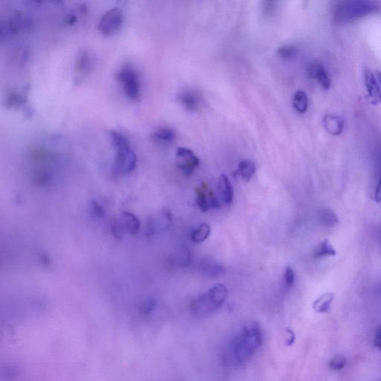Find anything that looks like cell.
Returning <instances> with one entry per match:
<instances>
[{
    "label": "cell",
    "instance_id": "19",
    "mask_svg": "<svg viewBox=\"0 0 381 381\" xmlns=\"http://www.w3.org/2000/svg\"><path fill=\"white\" fill-rule=\"evenodd\" d=\"M202 272L207 277H219L226 273V268L224 265L215 261H205L201 264Z\"/></svg>",
    "mask_w": 381,
    "mask_h": 381
},
{
    "label": "cell",
    "instance_id": "34",
    "mask_svg": "<svg viewBox=\"0 0 381 381\" xmlns=\"http://www.w3.org/2000/svg\"><path fill=\"white\" fill-rule=\"evenodd\" d=\"M92 212L95 217H98V219H103L105 215V211L103 207L95 200L92 201Z\"/></svg>",
    "mask_w": 381,
    "mask_h": 381
},
{
    "label": "cell",
    "instance_id": "13",
    "mask_svg": "<svg viewBox=\"0 0 381 381\" xmlns=\"http://www.w3.org/2000/svg\"><path fill=\"white\" fill-rule=\"evenodd\" d=\"M219 195L225 204L230 205L234 200V190L233 185L230 183L226 175H222L219 180Z\"/></svg>",
    "mask_w": 381,
    "mask_h": 381
},
{
    "label": "cell",
    "instance_id": "7",
    "mask_svg": "<svg viewBox=\"0 0 381 381\" xmlns=\"http://www.w3.org/2000/svg\"><path fill=\"white\" fill-rule=\"evenodd\" d=\"M172 221V215L169 209H163L155 219H150L147 221L145 234L147 236L161 233L169 228Z\"/></svg>",
    "mask_w": 381,
    "mask_h": 381
},
{
    "label": "cell",
    "instance_id": "43",
    "mask_svg": "<svg viewBox=\"0 0 381 381\" xmlns=\"http://www.w3.org/2000/svg\"><path fill=\"white\" fill-rule=\"evenodd\" d=\"M36 1L38 2V3H41L43 0H36Z\"/></svg>",
    "mask_w": 381,
    "mask_h": 381
},
{
    "label": "cell",
    "instance_id": "41",
    "mask_svg": "<svg viewBox=\"0 0 381 381\" xmlns=\"http://www.w3.org/2000/svg\"><path fill=\"white\" fill-rule=\"evenodd\" d=\"M67 22H68L69 25H70V26H73V25L75 24V23H76L77 17L73 15H70V17H69L68 21Z\"/></svg>",
    "mask_w": 381,
    "mask_h": 381
},
{
    "label": "cell",
    "instance_id": "6",
    "mask_svg": "<svg viewBox=\"0 0 381 381\" xmlns=\"http://www.w3.org/2000/svg\"><path fill=\"white\" fill-rule=\"evenodd\" d=\"M136 155L131 147L117 149L116 167L121 173L130 174L136 166Z\"/></svg>",
    "mask_w": 381,
    "mask_h": 381
},
{
    "label": "cell",
    "instance_id": "31",
    "mask_svg": "<svg viewBox=\"0 0 381 381\" xmlns=\"http://www.w3.org/2000/svg\"><path fill=\"white\" fill-rule=\"evenodd\" d=\"M156 302L155 299H149L142 302L139 306V310L142 314H150L155 308H156Z\"/></svg>",
    "mask_w": 381,
    "mask_h": 381
},
{
    "label": "cell",
    "instance_id": "4",
    "mask_svg": "<svg viewBox=\"0 0 381 381\" xmlns=\"http://www.w3.org/2000/svg\"><path fill=\"white\" fill-rule=\"evenodd\" d=\"M124 20L123 11L119 8L108 11L101 17L98 30L105 37L114 35L122 27Z\"/></svg>",
    "mask_w": 381,
    "mask_h": 381
},
{
    "label": "cell",
    "instance_id": "14",
    "mask_svg": "<svg viewBox=\"0 0 381 381\" xmlns=\"http://www.w3.org/2000/svg\"><path fill=\"white\" fill-rule=\"evenodd\" d=\"M334 293H327L316 299L313 303V308L316 313H330L332 311V303L335 299Z\"/></svg>",
    "mask_w": 381,
    "mask_h": 381
},
{
    "label": "cell",
    "instance_id": "25",
    "mask_svg": "<svg viewBox=\"0 0 381 381\" xmlns=\"http://www.w3.org/2000/svg\"><path fill=\"white\" fill-rule=\"evenodd\" d=\"M27 19L21 14H17L11 19L9 24V29L13 34H18L20 31L26 29L27 25H29Z\"/></svg>",
    "mask_w": 381,
    "mask_h": 381
},
{
    "label": "cell",
    "instance_id": "11",
    "mask_svg": "<svg viewBox=\"0 0 381 381\" xmlns=\"http://www.w3.org/2000/svg\"><path fill=\"white\" fill-rule=\"evenodd\" d=\"M196 204L203 212H206L208 210L213 208H219L220 203L217 199L213 196L211 191L207 194L202 189H197V197H196Z\"/></svg>",
    "mask_w": 381,
    "mask_h": 381
},
{
    "label": "cell",
    "instance_id": "2",
    "mask_svg": "<svg viewBox=\"0 0 381 381\" xmlns=\"http://www.w3.org/2000/svg\"><path fill=\"white\" fill-rule=\"evenodd\" d=\"M376 9L377 6L371 0H343L337 7L336 19L339 21H353L374 13Z\"/></svg>",
    "mask_w": 381,
    "mask_h": 381
},
{
    "label": "cell",
    "instance_id": "16",
    "mask_svg": "<svg viewBox=\"0 0 381 381\" xmlns=\"http://www.w3.org/2000/svg\"><path fill=\"white\" fill-rule=\"evenodd\" d=\"M207 293L214 302V305L219 308H220L221 305L225 302L226 299L228 296V291L222 284H217V285H214L207 291Z\"/></svg>",
    "mask_w": 381,
    "mask_h": 381
},
{
    "label": "cell",
    "instance_id": "29",
    "mask_svg": "<svg viewBox=\"0 0 381 381\" xmlns=\"http://www.w3.org/2000/svg\"><path fill=\"white\" fill-rule=\"evenodd\" d=\"M111 139L116 149L123 148V147H131L129 142L125 136L117 131H111Z\"/></svg>",
    "mask_w": 381,
    "mask_h": 381
},
{
    "label": "cell",
    "instance_id": "21",
    "mask_svg": "<svg viewBox=\"0 0 381 381\" xmlns=\"http://www.w3.org/2000/svg\"><path fill=\"white\" fill-rule=\"evenodd\" d=\"M293 106L299 114H305L308 111V95L304 91H296L293 96Z\"/></svg>",
    "mask_w": 381,
    "mask_h": 381
},
{
    "label": "cell",
    "instance_id": "33",
    "mask_svg": "<svg viewBox=\"0 0 381 381\" xmlns=\"http://www.w3.org/2000/svg\"><path fill=\"white\" fill-rule=\"evenodd\" d=\"M125 229L122 221H116L113 223L111 231L117 239H121L122 238V235H123Z\"/></svg>",
    "mask_w": 381,
    "mask_h": 381
},
{
    "label": "cell",
    "instance_id": "36",
    "mask_svg": "<svg viewBox=\"0 0 381 381\" xmlns=\"http://www.w3.org/2000/svg\"><path fill=\"white\" fill-rule=\"evenodd\" d=\"M286 345L288 346H292L293 343H294L295 340H296L294 332L291 329H288L286 330Z\"/></svg>",
    "mask_w": 381,
    "mask_h": 381
},
{
    "label": "cell",
    "instance_id": "18",
    "mask_svg": "<svg viewBox=\"0 0 381 381\" xmlns=\"http://www.w3.org/2000/svg\"><path fill=\"white\" fill-rule=\"evenodd\" d=\"M337 251L329 239H324L318 244L313 252V257L316 259L328 256H336Z\"/></svg>",
    "mask_w": 381,
    "mask_h": 381
},
{
    "label": "cell",
    "instance_id": "23",
    "mask_svg": "<svg viewBox=\"0 0 381 381\" xmlns=\"http://www.w3.org/2000/svg\"><path fill=\"white\" fill-rule=\"evenodd\" d=\"M319 220L323 227L327 228H333L339 222L338 217L335 211L329 208H324L319 212Z\"/></svg>",
    "mask_w": 381,
    "mask_h": 381
},
{
    "label": "cell",
    "instance_id": "28",
    "mask_svg": "<svg viewBox=\"0 0 381 381\" xmlns=\"http://www.w3.org/2000/svg\"><path fill=\"white\" fill-rule=\"evenodd\" d=\"M27 101V98L23 94L12 92L8 95L6 99V106L7 108L20 107Z\"/></svg>",
    "mask_w": 381,
    "mask_h": 381
},
{
    "label": "cell",
    "instance_id": "35",
    "mask_svg": "<svg viewBox=\"0 0 381 381\" xmlns=\"http://www.w3.org/2000/svg\"><path fill=\"white\" fill-rule=\"evenodd\" d=\"M285 284H286V285L288 287H291L292 286L293 284H294V282H295L294 271H293V269H292V268L290 267V266H288V267H287L286 269H285Z\"/></svg>",
    "mask_w": 381,
    "mask_h": 381
},
{
    "label": "cell",
    "instance_id": "15",
    "mask_svg": "<svg viewBox=\"0 0 381 381\" xmlns=\"http://www.w3.org/2000/svg\"><path fill=\"white\" fill-rule=\"evenodd\" d=\"M179 102L181 103L187 111H194L198 109L200 105V97L195 92H184L177 97Z\"/></svg>",
    "mask_w": 381,
    "mask_h": 381
},
{
    "label": "cell",
    "instance_id": "42",
    "mask_svg": "<svg viewBox=\"0 0 381 381\" xmlns=\"http://www.w3.org/2000/svg\"><path fill=\"white\" fill-rule=\"evenodd\" d=\"M375 75L376 77H377V80H378L379 83H380V84L381 85V72L376 71Z\"/></svg>",
    "mask_w": 381,
    "mask_h": 381
},
{
    "label": "cell",
    "instance_id": "22",
    "mask_svg": "<svg viewBox=\"0 0 381 381\" xmlns=\"http://www.w3.org/2000/svg\"><path fill=\"white\" fill-rule=\"evenodd\" d=\"M210 234H211V227L208 224L203 223L191 233V241L196 244H200V243L204 242L205 240L209 237Z\"/></svg>",
    "mask_w": 381,
    "mask_h": 381
},
{
    "label": "cell",
    "instance_id": "5",
    "mask_svg": "<svg viewBox=\"0 0 381 381\" xmlns=\"http://www.w3.org/2000/svg\"><path fill=\"white\" fill-rule=\"evenodd\" d=\"M177 166L186 176H191L200 166L198 156L189 148L178 147L176 153Z\"/></svg>",
    "mask_w": 381,
    "mask_h": 381
},
{
    "label": "cell",
    "instance_id": "37",
    "mask_svg": "<svg viewBox=\"0 0 381 381\" xmlns=\"http://www.w3.org/2000/svg\"><path fill=\"white\" fill-rule=\"evenodd\" d=\"M374 345L380 352H381V326L376 331L374 336Z\"/></svg>",
    "mask_w": 381,
    "mask_h": 381
},
{
    "label": "cell",
    "instance_id": "39",
    "mask_svg": "<svg viewBox=\"0 0 381 381\" xmlns=\"http://www.w3.org/2000/svg\"><path fill=\"white\" fill-rule=\"evenodd\" d=\"M275 2L276 0H265L264 7L265 11L266 12L269 13V12H272L273 7H274V4H275Z\"/></svg>",
    "mask_w": 381,
    "mask_h": 381
},
{
    "label": "cell",
    "instance_id": "38",
    "mask_svg": "<svg viewBox=\"0 0 381 381\" xmlns=\"http://www.w3.org/2000/svg\"><path fill=\"white\" fill-rule=\"evenodd\" d=\"M374 200H375L377 203H381V174L380 179H379L378 184H377V189H376Z\"/></svg>",
    "mask_w": 381,
    "mask_h": 381
},
{
    "label": "cell",
    "instance_id": "8",
    "mask_svg": "<svg viewBox=\"0 0 381 381\" xmlns=\"http://www.w3.org/2000/svg\"><path fill=\"white\" fill-rule=\"evenodd\" d=\"M364 78L367 92H368L371 103L373 105L380 104L381 103V88L377 77L371 70L365 69Z\"/></svg>",
    "mask_w": 381,
    "mask_h": 381
},
{
    "label": "cell",
    "instance_id": "40",
    "mask_svg": "<svg viewBox=\"0 0 381 381\" xmlns=\"http://www.w3.org/2000/svg\"><path fill=\"white\" fill-rule=\"evenodd\" d=\"M40 260H41V262L43 263V264L45 266H48L50 264V261L49 259H48V257H47L46 255H44V254H42L40 256Z\"/></svg>",
    "mask_w": 381,
    "mask_h": 381
},
{
    "label": "cell",
    "instance_id": "27",
    "mask_svg": "<svg viewBox=\"0 0 381 381\" xmlns=\"http://www.w3.org/2000/svg\"><path fill=\"white\" fill-rule=\"evenodd\" d=\"M175 261L179 266L183 267L189 266L191 262V252L189 249L186 246H180L177 249Z\"/></svg>",
    "mask_w": 381,
    "mask_h": 381
},
{
    "label": "cell",
    "instance_id": "10",
    "mask_svg": "<svg viewBox=\"0 0 381 381\" xmlns=\"http://www.w3.org/2000/svg\"><path fill=\"white\" fill-rule=\"evenodd\" d=\"M308 73L309 78L316 80L318 84L324 90H328L331 87V79L327 70L322 64L314 63L309 66Z\"/></svg>",
    "mask_w": 381,
    "mask_h": 381
},
{
    "label": "cell",
    "instance_id": "1",
    "mask_svg": "<svg viewBox=\"0 0 381 381\" xmlns=\"http://www.w3.org/2000/svg\"><path fill=\"white\" fill-rule=\"evenodd\" d=\"M263 336L258 323H252L243 329L232 345L235 360L240 363H247L254 352L262 344Z\"/></svg>",
    "mask_w": 381,
    "mask_h": 381
},
{
    "label": "cell",
    "instance_id": "12",
    "mask_svg": "<svg viewBox=\"0 0 381 381\" xmlns=\"http://www.w3.org/2000/svg\"><path fill=\"white\" fill-rule=\"evenodd\" d=\"M322 123L325 131L331 135L339 136L343 133L344 120L339 116L328 114L323 118Z\"/></svg>",
    "mask_w": 381,
    "mask_h": 381
},
{
    "label": "cell",
    "instance_id": "26",
    "mask_svg": "<svg viewBox=\"0 0 381 381\" xmlns=\"http://www.w3.org/2000/svg\"><path fill=\"white\" fill-rule=\"evenodd\" d=\"M87 52L85 51H81L78 55V59L76 60V64H75V70L77 73L79 75H83L84 74L89 71L90 67V61Z\"/></svg>",
    "mask_w": 381,
    "mask_h": 381
},
{
    "label": "cell",
    "instance_id": "32",
    "mask_svg": "<svg viewBox=\"0 0 381 381\" xmlns=\"http://www.w3.org/2000/svg\"><path fill=\"white\" fill-rule=\"evenodd\" d=\"M278 54L282 59L291 60L296 56V49L294 47L284 46L279 48Z\"/></svg>",
    "mask_w": 381,
    "mask_h": 381
},
{
    "label": "cell",
    "instance_id": "24",
    "mask_svg": "<svg viewBox=\"0 0 381 381\" xmlns=\"http://www.w3.org/2000/svg\"><path fill=\"white\" fill-rule=\"evenodd\" d=\"M176 137V133L171 128H163L157 130L152 134V138L157 142L170 143Z\"/></svg>",
    "mask_w": 381,
    "mask_h": 381
},
{
    "label": "cell",
    "instance_id": "30",
    "mask_svg": "<svg viewBox=\"0 0 381 381\" xmlns=\"http://www.w3.org/2000/svg\"><path fill=\"white\" fill-rule=\"evenodd\" d=\"M346 363H347V360L346 357L342 354H337L331 360L329 366L333 371H338L343 369L346 366Z\"/></svg>",
    "mask_w": 381,
    "mask_h": 381
},
{
    "label": "cell",
    "instance_id": "17",
    "mask_svg": "<svg viewBox=\"0 0 381 381\" xmlns=\"http://www.w3.org/2000/svg\"><path fill=\"white\" fill-rule=\"evenodd\" d=\"M256 172L255 163L249 159H244L238 165L235 174L241 177L244 181L249 182L253 177Z\"/></svg>",
    "mask_w": 381,
    "mask_h": 381
},
{
    "label": "cell",
    "instance_id": "20",
    "mask_svg": "<svg viewBox=\"0 0 381 381\" xmlns=\"http://www.w3.org/2000/svg\"><path fill=\"white\" fill-rule=\"evenodd\" d=\"M122 223L125 230L132 235H136L140 227V222L139 219L131 213L124 211L122 213Z\"/></svg>",
    "mask_w": 381,
    "mask_h": 381
},
{
    "label": "cell",
    "instance_id": "3",
    "mask_svg": "<svg viewBox=\"0 0 381 381\" xmlns=\"http://www.w3.org/2000/svg\"><path fill=\"white\" fill-rule=\"evenodd\" d=\"M117 78L128 98L133 101L139 99L141 92L140 81L137 72L133 67L124 66L118 72Z\"/></svg>",
    "mask_w": 381,
    "mask_h": 381
},
{
    "label": "cell",
    "instance_id": "9",
    "mask_svg": "<svg viewBox=\"0 0 381 381\" xmlns=\"http://www.w3.org/2000/svg\"><path fill=\"white\" fill-rule=\"evenodd\" d=\"M191 311L197 316H206L217 310L208 293H205L194 299L191 303Z\"/></svg>",
    "mask_w": 381,
    "mask_h": 381
}]
</instances>
